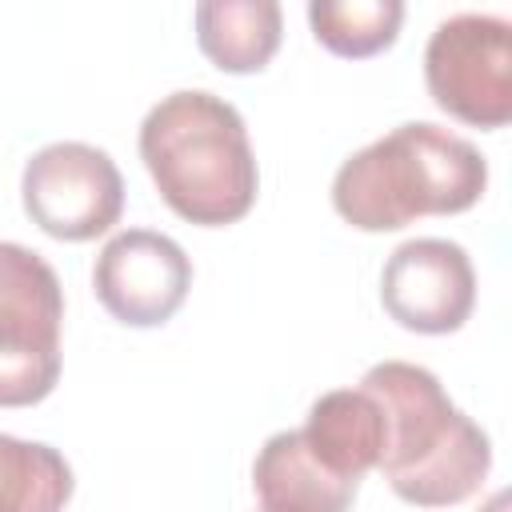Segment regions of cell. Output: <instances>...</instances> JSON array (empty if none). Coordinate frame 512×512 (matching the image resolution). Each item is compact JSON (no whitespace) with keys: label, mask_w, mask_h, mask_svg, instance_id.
Returning <instances> with one entry per match:
<instances>
[{"label":"cell","mask_w":512,"mask_h":512,"mask_svg":"<svg viewBox=\"0 0 512 512\" xmlns=\"http://www.w3.org/2000/svg\"><path fill=\"white\" fill-rule=\"evenodd\" d=\"M360 384L380 400L384 448L376 468L400 500L448 508L480 492L492 468L488 432L448 400L436 372L408 360H384L372 364Z\"/></svg>","instance_id":"cell-2"},{"label":"cell","mask_w":512,"mask_h":512,"mask_svg":"<svg viewBox=\"0 0 512 512\" xmlns=\"http://www.w3.org/2000/svg\"><path fill=\"white\" fill-rule=\"evenodd\" d=\"M92 288L112 320L128 328H156L168 324L188 300L192 260L164 232L124 228L100 248Z\"/></svg>","instance_id":"cell-7"},{"label":"cell","mask_w":512,"mask_h":512,"mask_svg":"<svg viewBox=\"0 0 512 512\" xmlns=\"http://www.w3.org/2000/svg\"><path fill=\"white\" fill-rule=\"evenodd\" d=\"M384 312L420 336L460 332L476 308V268L456 240H404L380 272Z\"/></svg>","instance_id":"cell-8"},{"label":"cell","mask_w":512,"mask_h":512,"mask_svg":"<svg viewBox=\"0 0 512 512\" xmlns=\"http://www.w3.org/2000/svg\"><path fill=\"white\" fill-rule=\"evenodd\" d=\"M304 440L308 448L344 480H364L384 448V412L380 400L360 384V388H336L324 392L304 420Z\"/></svg>","instance_id":"cell-10"},{"label":"cell","mask_w":512,"mask_h":512,"mask_svg":"<svg viewBox=\"0 0 512 512\" xmlns=\"http://www.w3.org/2000/svg\"><path fill=\"white\" fill-rule=\"evenodd\" d=\"M20 200L44 236L84 244L120 220L124 176L104 148L84 140H56L24 164Z\"/></svg>","instance_id":"cell-6"},{"label":"cell","mask_w":512,"mask_h":512,"mask_svg":"<svg viewBox=\"0 0 512 512\" xmlns=\"http://www.w3.org/2000/svg\"><path fill=\"white\" fill-rule=\"evenodd\" d=\"M280 40V0H196V44L220 72H264L280 52Z\"/></svg>","instance_id":"cell-11"},{"label":"cell","mask_w":512,"mask_h":512,"mask_svg":"<svg viewBox=\"0 0 512 512\" xmlns=\"http://www.w3.org/2000/svg\"><path fill=\"white\" fill-rule=\"evenodd\" d=\"M308 24L320 48L340 60H368L396 44L404 0H308Z\"/></svg>","instance_id":"cell-12"},{"label":"cell","mask_w":512,"mask_h":512,"mask_svg":"<svg viewBox=\"0 0 512 512\" xmlns=\"http://www.w3.org/2000/svg\"><path fill=\"white\" fill-rule=\"evenodd\" d=\"M488 188L480 148L440 124L412 120L352 152L332 180V208L360 232H396L420 216L468 212Z\"/></svg>","instance_id":"cell-3"},{"label":"cell","mask_w":512,"mask_h":512,"mask_svg":"<svg viewBox=\"0 0 512 512\" xmlns=\"http://www.w3.org/2000/svg\"><path fill=\"white\" fill-rule=\"evenodd\" d=\"M424 84L452 120L504 128L512 120V24L492 12H460L436 24L424 48Z\"/></svg>","instance_id":"cell-5"},{"label":"cell","mask_w":512,"mask_h":512,"mask_svg":"<svg viewBox=\"0 0 512 512\" xmlns=\"http://www.w3.org/2000/svg\"><path fill=\"white\" fill-rule=\"evenodd\" d=\"M252 492L268 512H340L356 500L360 484L336 476L300 428H284L264 440L252 464Z\"/></svg>","instance_id":"cell-9"},{"label":"cell","mask_w":512,"mask_h":512,"mask_svg":"<svg viewBox=\"0 0 512 512\" xmlns=\"http://www.w3.org/2000/svg\"><path fill=\"white\" fill-rule=\"evenodd\" d=\"M64 288L52 264L0 240V408H32L60 380Z\"/></svg>","instance_id":"cell-4"},{"label":"cell","mask_w":512,"mask_h":512,"mask_svg":"<svg viewBox=\"0 0 512 512\" xmlns=\"http://www.w3.org/2000/svg\"><path fill=\"white\" fill-rule=\"evenodd\" d=\"M72 488V468L56 448L0 432V512H56Z\"/></svg>","instance_id":"cell-13"},{"label":"cell","mask_w":512,"mask_h":512,"mask_svg":"<svg viewBox=\"0 0 512 512\" xmlns=\"http://www.w3.org/2000/svg\"><path fill=\"white\" fill-rule=\"evenodd\" d=\"M140 160L160 200L200 228L244 220L260 192L244 116L200 88L152 104L140 124Z\"/></svg>","instance_id":"cell-1"}]
</instances>
